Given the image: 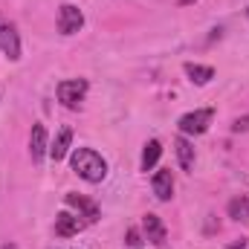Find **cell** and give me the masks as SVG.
<instances>
[{"instance_id": "cell-1", "label": "cell", "mask_w": 249, "mask_h": 249, "mask_svg": "<svg viewBox=\"0 0 249 249\" xmlns=\"http://www.w3.org/2000/svg\"><path fill=\"white\" fill-rule=\"evenodd\" d=\"M70 165H72V171H75L81 180H87V183H102V180L107 177V162H105V157H102L99 151H93V148H75L72 157H70Z\"/></svg>"}, {"instance_id": "cell-2", "label": "cell", "mask_w": 249, "mask_h": 249, "mask_svg": "<svg viewBox=\"0 0 249 249\" xmlns=\"http://www.w3.org/2000/svg\"><path fill=\"white\" fill-rule=\"evenodd\" d=\"M87 96V81L84 78H67L58 84V102L67 107H78Z\"/></svg>"}, {"instance_id": "cell-3", "label": "cell", "mask_w": 249, "mask_h": 249, "mask_svg": "<svg viewBox=\"0 0 249 249\" xmlns=\"http://www.w3.org/2000/svg\"><path fill=\"white\" fill-rule=\"evenodd\" d=\"M81 26H84L81 9L72 6V3H64L61 9H58V32H61V35H75Z\"/></svg>"}, {"instance_id": "cell-4", "label": "cell", "mask_w": 249, "mask_h": 249, "mask_svg": "<svg viewBox=\"0 0 249 249\" xmlns=\"http://www.w3.org/2000/svg\"><path fill=\"white\" fill-rule=\"evenodd\" d=\"M212 116H214V110H212V107H203V110L186 113V116L180 119V130H183V133H194V136H200V133H206V130H209Z\"/></svg>"}, {"instance_id": "cell-5", "label": "cell", "mask_w": 249, "mask_h": 249, "mask_svg": "<svg viewBox=\"0 0 249 249\" xmlns=\"http://www.w3.org/2000/svg\"><path fill=\"white\" fill-rule=\"evenodd\" d=\"M0 53L9 58V61H18L20 58V38H18V29L12 23H3L0 20Z\"/></svg>"}, {"instance_id": "cell-6", "label": "cell", "mask_w": 249, "mask_h": 249, "mask_svg": "<svg viewBox=\"0 0 249 249\" xmlns=\"http://www.w3.org/2000/svg\"><path fill=\"white\" fill-rule=\"evenodd\" d=\"M64 203H67L70 209H75L87 223H96V220H99V209H96V203H93V200H87V197H81V194H72V191H70V194L64 197Z\"/></svg>"}, {"instance_id": "cell-7", "label": "cell", "mask_w": 249, "mask_h": 249, "mask_svg": "<svg viewBox=\"0 0 249 249\" xmlns=\"http://www.w3.org/2000/svg\"><path fill=\"white\" fill-rule=\"evenodd\" d=\"M44 154H47V127L41 122H35L32 133H29V157H32V162H41Z\"/></svg>"}, {"instance_id": "cell-8", "label": "cell", "mask_w": 249, "mask_h": 249, "mask_svg": "<svg viewBox=\"0 0 249 249\" xmlns=\"http://www.w3.org/2000/svg\"><path fill=\"white\" fill-rule=\"evenodd\" d=\"M142 229H145V238L154 244V247H162L165 244V226H162V220H160V214H145L142 217Z\"/></svg>"}, {"instance_id": "cell-9", "label": "cell", "mask_w": 249, "mask_h": 249, "mask_svg": "<svg viewBox=\"0 0 249 249\" xmlns=\"http://www.w3.org/2000/svg\"><path fill=\"white\" fill-rule=\"evenodd\" d=\"M84 229V223L75 217V214H70V212H61L58 217H55V235L58 238H72V235H78Z\"/></svg>"}, {"instance_id": "cell-10", "label": "cell", "mask_w": 249, "mask_h": 249, "mask_svg": "<svg viewBox=\"0 0 249 249\" xmlns=\"http://www.w3.org/2000/svg\"><path fill=\"white\" fill-rule=\"evenodd\" d=\"M154 194L162 203L171 200V194H174V177H171V171H157L154 174Z\"/></svg>"}, {"instance_id": "cell-11", "label": "cell", "mask_w": 249, "mask_h": 249, "mask_svg": "<svg viewBox=\"0 0 249 249\" xmlns=\"http://www.w3.org/2000/svg\"><path fill=\"white\" fill-rule=\"evenodd\" d=\"M70 142H72V130H70V127H61L58 136H55V142H53V148H50V157H53L55 162H61L64 157L70 154Z\"/></svg>"}, {"instance_id": "cell-12", "label": "cell", "mask_w": 249, "mask_h": 249, "mask_svg": "<svg viewBox=\"0 0 249 249\" xmlns=\"http://www.w3.org/2000/svg\"><path fill=\"white\" fill-rule=\"evenodd\" d=\"M186 75L191 84H209L214 78V67H203V64H186Z\"/></svg>"}, {"instance_id": "cell-13", "label": "cell", "mask_w": 249, "mask_h": 249, "mask_svg": "<svg viewBox=\"0 0 249 249\" xmlns=\"http://www.w3.org/2000/svg\"><path fill=\"white\" fill-rule=\"evenodd\" d=\"M174 148H177V160H180V168H183V171H191V168H194V148H191V142H188L186 136H177Z\"/></svg>"}, {"instance_id": "cell-14", "label": "cell", "mask_w": 249, "mask_h": 249, "mask_svg": "<svg viewBox=\"0 0 249 249\" xmlns=\"http://www.w3.org/2000/svg\"><path fill=\"white\" fill-rule=\"evenodd\" d=\"M229 217L247 223L249 220V197L241 194V197H232V200H229Z\"/></svg>"}, {"instance_id": "cell-15", "label": "cell", "mask_w": 249, "mask_h": 249, "mask_svg": "<svg viewBox=\"0 0 249 249\" xmlns=\"http://www.w3.org/2000/svg\"><path fill=\"white\" fill-rule=\"evenodd\" d=\"M160 154H162V145H160L157 139H151V142L145 145V151H142V171H151V168L157 165Z\"/></svg>"}, {"instance_id": "cell-16", "label": "cell", "mask_w": 249, "mask_h": 249, "mask_svg": "<svg viewBox=\"0 0 249 249\" xmlns=\"http://www.w3.org/2000/svg\"><path fill=\"white\" fill-rule=\"evenodd\" d=\"M232 130H235V133H249V116H238V119L232 122Z\"/></svg>"}, {"instance_id": "cell-17", "label": "cell", "mask_w": 249, "mask_h": 249, "mask_svg": "<svg viewBox=\"0 0 249 249\" xmlns=\"http://www.w3.org/2000/svg\"><path fill=\"white\" fill-rule=\"evenodd\" d=\"M127 244L130 247H139V232L136 229H127Z\"/></svg>"}, {"instance_id": "cell-18", "label": "cell", "mask_w": 249, "mask_h": 249, "mask_svg": "<svg viewBox=\"0 0 249 249\" xmlns=\"http://www.w3.org/2000/svg\"><path fill=\"white\" fill-rule=\"evenodd\" d=\"M3 249H18V247H15V244H6V247H3Z\"/></svg>"}, {"instance_id": "cell-19", "label": "cell", "mask_w": 249, "mask_h": 249, "mask_svg": "<svg viewBox=\"0 0 249 249\" xmlns=\"http://www.w3.org/2000/svg\"><path fill=\"white\" fill-rule=\"evenodd\" d=\"M177 3H183V6H186V3H191V0H177Z\"/></svg>"}, {"instance_id": "cell-20", "label": "cell", "mask_w": 249, "mask_h": 249, "mask_svg": "<svg viewBox=\"0 0 249 249\" xmlns=\"http://www.w3.org/2000/svg\"><path fill=\"white\" fill-rule=\"evenodd\" d=\"M247 18H249V9H247Z\"/></svg>"}]
</instances>
